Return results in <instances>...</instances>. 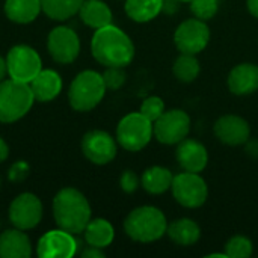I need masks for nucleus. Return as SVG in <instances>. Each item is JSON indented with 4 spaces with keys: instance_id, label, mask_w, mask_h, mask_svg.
Wrapping results in <instances>:
<instances>
[{
    "instance_id": "obj_1",
    "label": "nucleus",
    "mask_w": 258,
    "mask_h": 258,
    "mask_svg": "<svg viewBox=\"0 0 258 258\" xmlns=\"http://www.w3.org/2000/svg\"><path fill=\"white\" fill-rule=\"evenodd\" d=\"M91 51L97 62L104 67H127L135 57V45L130 36L113 24L95 29Z\"/></svg>"
},
{
    "instance_id": "obj_2",
    "label": "nucleus",
    "mask_w": 258,
    "mask_h": 258,
    "mask_svg": "<svg viewBox=\"0 0 258 258\" xmlns=\"http://www.w3.org/2000/svg\"><path fill=\"white\" fill-rule=\"evenodd\" d=\"M53 218L59 228L80 234L91 221V206L80 190L63 187L53 198Z\"/></svg>"
},
{
    "instance_id": "obj_3",
    "label": "nucleus",
    "mask_w": 258,
    "mask_h": 258,
    "mask_svg": "<svg viewBox=\"0 0 258 258\" xmlns=\"http://www.w3.org/2000/svg\"><path fill=\"white\" fill-rule=\"evenodd\" d=\"M125 234L141 243H151L162 239L168 230V221L162 210L153 206H142L128 213L124 221Z\"/></svg>"
},
{
    "instance_id": "obj_4",
    "label": "nucleus",
    "mask_w": 258,
    "mask_h": 258,
    "mask_svg": "<svg viewBox=\"0 0 258 258\" xmlns=\"http://www.w3.org/2000/svg\"><path fill=\"white\" fill-rule=\"evenodd\" d=\"M107 88L103 80V74L85 70L79 73L70 85L68 101L74 110L88 112L97 107L104 98Z\"/></svg>"
},
{
    "instance_id": "obj_5",
    "label": "nucleus",
    "mask_w": 258,
    "mask_h": 258,
    "mask_svg": "<svg viewBox=\"0 0 258 258\" xmlns=\"http://www.w3.org/2000/svg\"><path fill=\"white\" fill-rule=\"evenodd\" d=\"M35 97L29 83L17 82L14 79L0 82V122L11 124L32 109Z\"/></svg>"
},
{
    "instance_id": "obj_6",
    "label": "nucleus",
    "mask_w": 258,
    "mask_h": 258,
    "mask_svg": "<svg viewBox=\"0 0 258 258\" xmlns=\"http://www.w3.org/2000/svg\"><path fill=\"white\" fill-rule=\"evenodd\" d=\"M154 136L153 122L144 116L141 112H132L125 115L116 127V141L118 144L132 153L144 150L151 138Z\"/></svg>"
},
{
    "instance_id": "obj_7",
    "label": "nucleus",
    "mask_w": 258,
    "mask_h": 258,
    "mask_svg": "<svg viewBox=\"0 0 258 258\" xmlns=\"http://www.w3.org/2000/svg\"><path fill=\"white\" fill-rule=\"evenodd\" d=\"M175 201L187 209L201 207L209 197V187L206 180L198 172H181L174 175L171 184Z\"/></svg>"
},
{
    "instance_id": "obj_8",
    "label": "nucleus",
    "mask_w": 258,
    "mask_h": 258,
    "mask_svg": "<svg viewBox=\"0 0 258 258\" xmlns=\"http://www.w3.org/2000/svg\"><path fill=\"white\" fill-rule=\"evenodd\" d=\"M8 76L17 82L30 83L42 70V60L38 51L29 45H14L6 54Z\"/></svg>"
},
{
    "instance_id": "obj_9",
    "label": "nucleus",
    "mask_w": 258,
    "mask_h": 258,
    "mask_svg": "<svg viewBox=\"0 0 258 258\" xmlns=\"http://www.w3.org/2000/svg\"><path fill=\"white\" fill-rule=\"evenodd\" d=\"M190 130V116L181 109L165 110L154 122V138L165 145H177L187 138Z\"/></svg>"
},
{
    "instance_id": "obj_10",
    "label": "nucleus",
    "mask_w": 258,
    "mask_h": 258,
    "mask_svg": "<svg viewBox=\"0 0 258 258\" xmlns=\"http://www.w3.org/2000/svg\"><path fill=\"white\" fill-rule=\"evenodd\" d=\"M210 41V29L200 18L184 20L174 33L175 47L186 54L201 53Z\"/></svg>"
},
{
    "instance_id": "obj_11",
    "label": "nucleus",
    "mask_w": 258,
    "mask_h": 258,
    "mask_svg": "<svg viewBox=\"0 0 258 258\" xmlns=\"http://www.w3.org/2000/svg\"><path fill=\"white\" fill-rule=\"evenodd\" d=\"M9 219L12 225L18 230H33L39 225L42 219L41 200L30 192L20 194L9 206Z\"/></svg>"
},
{
    "instance_id": "obj_12",
    "label": "nucleus",
    "mask_w": 258,
    "mask_h": 258,
    "mask_svg": "<svg viewBox=\"0 0 258 258\" xmlns=\"http://www.w3.org/2000/svg\"><path fill=\"white\" fill-rule=\"evenodd\" d=\"M47 48L50 56L57 63H71L80 53L79 35L67 26L54 27L47 38Z\"/></svg>"
},
{
    "instance_id": "obj_13",
    "label": "nucleus",
    "mask_w": 258,
    "mask_h": 258,
    "mask_svg": "<svg viewBox=\"0 0 258 258\" xmlns=\"http://www.w3.org/2000/svg\"><path fill=\"white\" fill-rule=\"evenodd\" d=\"M82 153L94 165H107L116 157V141L107 132L91 130L82 139Z\"/></svg>"
},
{
    "instance_id": "obj_14",
    "label": "nucleus",
    "mask_w": 258,
    "mask_h": 258,
    "mask_svg": "<svg viewBox=\"0 0 258 258\" xmlns=\"http://www.w3.org/2000/svg\"><path fill=\"white\" fill-rule=\"evenodd\" d=\"M77 252V240L62 228L45 233L36 246V254L41 258H71Z\"/></svg>"
},
{
    "instance_id": "obj_15",
    "label": "nucleus",
    "mask_w": 258,
    "mask_h": 258,
    "mask_svg": "<svg viewBox=\"0 0 258 258\" xmlns=\"http://www.w3.org/2000/svg\"><path fill=\"white\" fill-rule=\"evenodd\" d=\"M216 138L231 147L243 145L249 141L251 128L246 119L239 115H224L215 122Z\"/></svg>"
},
{
    "instance_id": "obj_16",
    "label": "nucleus",
    "mask_w": 258,
    "mask_h": 258,
    "mask_svg": "<svg viewBox=\"0 0 258 258\" xmlns=\"http://www.w3.org/2000/svg\"><path fill=\"white\" fill-rule=\"evenodd\" d=\"M175 159L184 171L200 174L207 166L209 153H207V148L201 142L186 138L177 144Z\"/></svg>"
},
{
    "instance_id": "obj_17",
    "label": "nucleus",
    "mask_w": 258,
    "mask_h": 258,
    "mask_svg": "<svg viewBox=\"0 0 258 258\" xmlns=\"http://www.w3.org/2000/svg\"><path fill=\"white\" fill-rule=\"evenodd\" d=\"M228 88L236 95H249L258 89V67L240 63L228 74Z\"/></svg>"
},
{
    "instance_id": "obj_18",
    "label": "nucleus",
    "mask_w": 258,
    "mask_h": 258,
    "mask_svg": "<svg viewBox=\"0 0 258 258\" xmlns=\"http://www.w3.org/2000/svg\"><path fill=\"white\" fill-rule=\"evenodd\" d=\"M36 101L48 103L54 100L62 91V79L54 70H41L38 76L29 83Z\"/></svg>"
},
{
    "instance_id": "obj_19",
    "label": "nucleus",
    "mask_w": 258,
    "mask_h": 258,
    "mask_svg": "<svg viewBox=\"0 0 258 258\" xmlns=\"http://www.w3.org/2000/svg\"><path fill=\"white\" fill-rule=\"evenodd\" d=\"M32 255V243L23 230H6L0 234V257L29 258Z\"/></svg>"
},
{
    "instance_id": "obj_20",
    "label": "nucleus",
    "mask_w": 258,
    "mask_h": 258,
    "mask_svg": "<svg viewBox=\"0 0 258 258\" xmlns=\"http://www.w3.org/2000/svg\"><path fill=\"white\" fill-rule=\"evenodd\" d=\"M166 234L174 243H177L180 246H190L200 240L201 230L194 219L181 218V219H177V221L168 224Z\"/></svg>"
},
{
    "instance_id": "obj_21",
    "label": "nucleus",
    "mask_w": 258,
    "mask_h": 258,
    "mask_svg": "<svg viewBox=\"0 0 258 258\" xmlns=\"http://www.w3.org/2000/svg\"><path fill=\"white\" fill-rule=\"evenodd\" d=\"M79 15L80 20L92 29L112 24V11L103 0H85Z\"/></svg>"
},
{
    "instance_id": "obj_22",
    "label": "nucleus",
    "mask_w": 258,
    "mask_h": 258,
    "mask_svg": "<svg viewBox=\"0 0 258 258\" xmlns=\"http://www.w3.org/2000/svg\"><path fill=\"white\" fill-rule=\"evenodd\" d=\"M41 8V0H6L5 2V15L17 23L27 24L36 20Z\"/></svg>"
},
{
    "instance_id": "obj_23",
    "label": "nucleus",
    "mask_w": 258,
    "mask_h": 258,
    "mask_svg": "<svg viewBox=\"0 0 258 258\" xmlns=\"http://www.w3.org/2000/svg\"><path fill=\"white\" fill-rule=\"evenodd\" d=\"M83 236H85V242L89 246L104 249L113 242L115 230L107 219L97 218V219H91L88 222L86 228L83 230Z\"/></svg>"
},
{
    "instance_id": "obj_24",
    "label": "nucleus",
    "mask_w": 258,
    "mask_h": 258,
    "mask_svg": "<svg viewBox=\"0 0 258 258\" xmlns=\"http://www.w3.org/2000/svg\"><path fill=\"white\" fill-rule=\"evenodd\" d=\"M165 8V0H125L124 9L130 20L136 23H148L159 17Z\"/></svg>"
},
{
    "instance_id": "obj_25",
    "label": "nucleus",
    "mask_w": 258,
    "mask_h": 258,
    "mask_svg": "<svg viewBox=\"0 0 258 258\" xmlns=\"http://www.w3.org/2000/svg\"><path fill=\"white\" fill-rule=\"evenodd\" d=\"M174 175L168 168L163 166H151L144 171L141 177L142 187L151 195H160L171 189Z\"/></svg>"
},
{
    "instance_id": "obj_26",
    "label": "nucleus",
    "mask_w": 258,
    "mask_h": 258,
    "mask_svg": "<svg viewBox=\"0 0 258 258\" xmlns=\"http://www.w3.org/2000/svg\"><path fill=\"white\" fill-rule=\"evenodd\" d=\"M85 0H41L42 12L56 21H65L79 14Z\"/></svg>"
},
{
    "instance_id": "obj_27",
    "label": "nucleus",
    "mask_w": 258,
    "mask_h": 258,
    "mask_svg": "<svg viewBox=\"0 0 258 258\" xmlns=\"http://www.w3.org/2000/svg\"><path fill=\"white\" fill-rule=\"evenodd\" d=\"M201 71V67H200V62L198 59L195 57V54H186V53H181L174 65H172V73L174 76L180 80V82H184V83H190L194 82L198 74Z\"/></svg>"
},
{
    "instance_id": "obj_28",
    "label": "nucleus",
    "mask_w": 258,
    "mask_h": 258,
    "mask_svg": "<svg viewBox=\"0 0 258 258\" xmlns=\"http://www.w3.org/2000/svg\"><path fill=\"white\" fill-rule=\"evenodd\" d=\"M252 252V242L245 236H234L225 245V254L228 258H249Z\"/></svg>"
},
{
    "instance_id": "obj_29",
    "label": "nucleus",
    "mask_w": 258,
    "mask_h": 258,
    "mask_svg": "<svg viewBox=\"0 0 258 258\" xmlns=\"http://www.w3.org/2000/svg\"><path fill=\"white\" fill-rule=\"evenodd\" d=\"M219 9V0H190V11L195 18L203 21L212 20Z\"/></svg>"
},
{
    "instance_id": "obj_30",
    "label": "nucleus",
    "mask_w": 258,
    "mask_h": 258,
    "mask_svg": "<svg viewBox=\"0 0 258 258\" xmlns=\"http://www.w3.org/2000/svg\"><path fill=\"white\" fill-rule=\"evenodd\" d=\"M144 116H147L151 122H154L163 112H165V103L160 97L151 95L147 97L142 104H141V110H139Z\"/></svg>"
},
{
    "instance_id": "obj_31",
    "label": "nucleus",
    "mask_w": 258,
    "mask_h": 258,
    "mask_svg": "<svg viewBox=\"0 0 258 258\" xmlns=\"http://www.w3.org/2000/svg\"><path fill=\"white\" fill-rule=\"evenodd\" d=\"M103 80L107 89L116 91L119 89L125 82V73L122 67H106V71L103 73Z\"/></svg>"
},
{
    "instance_id": "obj_32",
    "label": "nucleus",
    "mask_w": 258,
    "mask_h": 258,
    "mask_svg": "<svg viewBox=\"0 0 258 258\" xmlns=\"http://www.w3.org/2000/svg\"><path fill=\"white\" fill-rule=\"evenodd\" d=\"M139 183H141V180L138 178L136 172H133L130 169L124 171L119 178V186L125 194H133L139 187Z\"/></svg>"
},
{
    "instance_id": "obj_33",
    "label": "nucleus",
    "mask_w": 258,
    "mask_h": 258,
    "mask_svg": "<svg viewBox=\"0 0 258 258\" xmlns=\"http://www.w3.org/2000/svg\"><path fill=\"white\" fill-rule=\"evenodd\" d=\"M27 172H29V166L24 162H17L9 169V180H12V181H21V180L26 178Z\"/></svg>"
},
{
    "instance_id": "obj_34",
    "label": "nucleus",
    "mask_w": 258,
    "mask_h": 258,
    "mask_svg": "<svg viewBox=\"0 0 258 258\" xmlns=\"http://www.w3.org/2000/svg\"><path fill=\"white\" fill-rule=\"evenodd\" d=\"M80 255L83 258H103L104 257V252L101 251V248H95V246H89L88 245V248L85 251H82Z\"/></svg>"
},
{
    "instance_id": "obj_35",
    "label": "nucleus",
    "mask_w": 258,
    "mask_h": 258,
    "mask_svg": "<svg viewBox=\"0 0 258 258\" xmlns=\"http://www.w3.org/2000/svg\"><path fill=\"white\" fill-rule=\"evenodd\" d=\"M8 156H9V147L5 142V139L0 138V163H3L8 159Z\"/></svg>"
},
{
    "instance_id": "obj_36",
    "label": "nucleus",
    "mask_w": 258,
    "mask_h": 258,
    "mask_svg": "<svg viewBox=\"0 0 258 258\" xmlns=\"http://www.w3.org/2000/svg\"><path fill=\"white\" fill-rule=\"evenodd\" d=\"M246 5H248V9L249 12L258 18V0H246Z\"/></svg>"
},
{
    "instance_id": "obj_37",
    "label": "nucleus",
    "mask_w": 258,
    "mask_h": 258,
    "mask_svg": "<svg viewBox=\"0 0 258 258\" xmlns=\"http://www.w3.org/2000/svg\"><path fill=\"white\" fill-rule=\"evenodd\" d=\"M8 76V67H6V59H3L0 56V82L5 80V77Z\"/></svg>"
},
{
    "instance_id": "obj_38",
    "label": "nucleus",
    "mask_w": 258,
    "mask_h": 258,
    "mask_svg": "<svg viewBox=\"0 0 258 258\" xmlns=\"http://www.w3.org/2000/svg\"><path fill=\"white\" fill-rule=\"evenodd\" d=\"M174 2H183V3H184V2H189V3H190V0H174Z\"/></svg>"
},
{
    "instance_id": "obj_39",
    "label": "nucleus",
    "mask_w": 258,
    "mask_h": 258,
    "mask_svg": "<svg viewBox=\"0 0 258 258\" xmlns=\"http://www.w3.org/2000/svg\"><path fill=\"white\" fill-rule=\"evenodd\" d=\"M0 186H2V180H0Z\"/></svg>"
}]
</instances>
